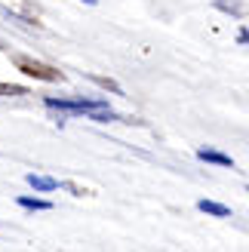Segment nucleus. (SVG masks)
<instances>
[{
  "label": "nucleus",
  "mask_w": 249,
  "mask_h": 252,
  "mask_svg": "<svg viewBox=\"0 0 249 252\" xmlns=\"http://www.w3.org/2000/svg\"><path fill=\"white\" fill-rule=\"evenodd\" d=\"M46 108L59 111V114H86L90 120H98V123L120 120L108 108V102H90V98H46Z\"/></svg>",
  "instance_id": "nucleus-1"
},
{
  "label": "nucleus",
  "mask_w": 249,
  "mask_h": 252,
  "mask_svg": "<svg viewBox=\"0 0 249 252\" xmlns=\"http://www.w3.org/2000/svg\"><path fill=\"white\" fill-rule=\"evenodd\" d=\"M16 68L22 74H28V77H37V80H62V71L43 65V62H31L25 56H16Z\"/></svg>",
  "instance_id": "nucleus-2"
},
{
  "label": "nucleus",
  "mask_w": 249,
  "mask_h": 252,
  "mask_svg": "<svg viewBox=\"0 0 249 252\" xmlns=\"http://www.w3.org/2000/svg\"><path fill=\"white\" fill-rule=\"evenodd\" d=\"M197 157L203 163H216V166H234V160L228 154H221V151H213V148H200L197 151Z\"/></svg>",
  "instance_id": "nucleus-3"
},
{
  "label": "nucleus",
  "mask_w": 249,
  "mask_h": 252,
  "mask_svg": "<svg viewBox=\"0 0 249 252\" xmlns=\"http://www.w3.org/2000/svg\"><path fill=\"white\" fill-rule=\"evenodd\" d=\"M197 209L206 212V216H216V219H228V216H231V209H228L225 203H216V200H200V203H197Z\"/></svg>",
  "instance_id": "nucleus-4"
},
{
  "label": "nucleus",
  "mask_w": 249,
  "mask_h": 252,
  "mask_svg": "<svg viewBox=\"0 0 249 252\" xmlns=\"http://www.w3.org/2000/svg\"><path fill=\"white\" fill-rule=\"evenodd\" d=\"M28 185L34 188V191H56L59 188L56 179H49V175H34V172H28Z\"/></svg>",
  "instance_id": "nucleus-5"
},
{
  "label": "nucleus",
  "mask_w": 249,
  "mask_h": 252,
  "mask_svg": "<svg viewBox=\"0 0 249 252\" xmlns=\"http://www.w3.org/2000/svg\"><path fill=\"white\" fill-rule=\"evenodd\" d=\"M19 206H22V209H34V212L53 209V203H49V200H40V197H19Z\"/></svg>",
  "instance_id": "nucleus-6"
},
{
  "label": "nucleus",
  "mask_w": 249,
  "mask_h": 252,
  "mask_svg": "<svg viewBox=\"0 0 249 252\" xmlns=\"http://www.w3.org/2000/svg\"><path fill=\"white\" fill-rule=\"evenodd\" d=\"M216 6L225 9V12H234V16H240V12H243V0H216Z\"/></svg>",
  "instance_id": "nucleus-7"
},
{
  "label": "nucleus",
  "mask_w": 249,
  "mask_h": 252,
  "mask_svg": "<svg viewBox=\"0 0 249 252\" xmlns=\"http://www.w3.org/2000/svg\"><path fill=\"white\" fill-rule=\"evenodd\" d=\"M0 95H28L25 86H12V83H0Z\"/></svg>",
  "instance_id": "nucleus-8"
},
{
  "label": "nucleus",
  "mask_w": 249,
  "mask_h": 252,
  "mask_svg": "<svg viewBox=\"0 0 249 252\" xmlns=\"http://www.w3.org/2000/svg\"><path fill=\"white\" fill-rule=\"evenodd\" d=\"M93 80H95L98 86H108V90H114V93H120V86H117L114 80H108V77H93Z\"/></svg>",
  "instance_id": "nucleus-9"
},
{
  "label": "nucleus",
  "mask_w": 249,
  "mask_h": 252,
  "mask_svg": "<svg viewBox=\"0 0 249 252\" xmlns=\"http://www.w3.org/2000/svg\"><path fill=\"white\" fill-rule=\"evenodd\" d=\"M83 3H90V6H93V3H95V0H83Z\"/></svg>",
  "instance_id": "nucleus-10"
},
{
  "label": "nucleus",
  "mask_w": 249,
  "mask_h": 252,
  "mask_svg": "<svg viewBox=\"0 0 249 252\" xmlns=\"http://www.w3.org/2000/svg\"><path fill=\"white\" fill-rule=\"evenodd\" d=\"M243 40H249V34H243Z\"/></svg>",
  "instance_id": "nucleus-11"
}]
</instances>
